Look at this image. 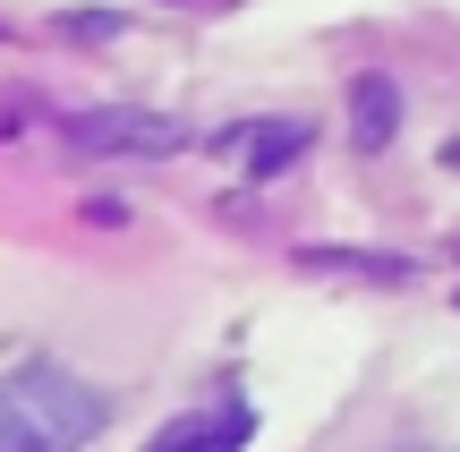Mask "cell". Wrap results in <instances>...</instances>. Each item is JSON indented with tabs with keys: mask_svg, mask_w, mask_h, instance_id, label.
Masks as SVG:
<instances>
[{
	"mask_svg": "<svg viewBox=\"0 0 460 452\" xmlns=\"http://www.w3.org/2000/svg\"><path fill=\"white\" fill-rule=\"evenodd\" d=\"M111 402L60 359H26L0 376V452H77L102 436Z\"/></svg>",
	"mask_w": 460,
	"mask_h": 452,
	"instance_id": "cell-1",
	"label": "cell"
},
{
	"mask_svg": "<svg viewBox=\"0 0 460 452\" xmlns=\"http://www.w3.org/2000/svg\"><path fill=\"white\" fill-rule=\"evenodd\" d=\"M68 146L77 154H137V163H163V154L188 146V129L171 111H137V102H102V111L68 120Z\"/></svg>",
	"mask_w": 460,
	"mask_h": 452,
	"instance_id": "cell-2",
	"label": "cell"
},
{
	"mask_svg": "<svg viewBox=\"0 0 460 452\" xmlns=\"http://www.w3.org/2000/svg\"><path fill=\"white\" fill-rule=\"evenodd\" d=\"M256 436V410L230 393V402H205V410H180V419H163L146 436V452H247Z\"/></svg>",
	"mask_w": 460,
	"mask_h": 452,
	"instance_id": "cell-3",
	"label": "cell"
},
{
	"mask_svg": "<svg viewBox=\"0 0 460 452\" xmlns=\"http://www.w3.org/2000/svg\"><path fill=\"white\" fill-rule=\"evenodd\" d=\"M222 154L239 171H256V180H273V171H290L307 154V120H239V129H222Z\"/></svg>",
	"mask_w": 460,
	"mask_h": 452,
	"instance_id": "cell-4",
	"label": "cell"
},
{
	"mask_svg": "<svg viewBox=\"0 0 460 452\" xmlns=\"http://www.w3.org/2000/svg\"><path fill=\"white\" fill-rule=\"evenodd\" d=\"M393 129H401V85L393 77H349V137H358V154H384L393 146Z\"/></svg>",
	"mask_w": 460,
	"mask_h": 452,
	"instance_id": "cell-5",
	"label": "cell"
}]
</instances>
